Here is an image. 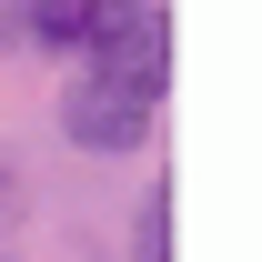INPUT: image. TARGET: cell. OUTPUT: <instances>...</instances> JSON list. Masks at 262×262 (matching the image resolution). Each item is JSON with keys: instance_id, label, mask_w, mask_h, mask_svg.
<instances>
[{"instance_id": "obj_2", "label": "cell", "mask_w": 262, "mask_h": 262, "mask_svg": "<svg viewBox=\"0 0 262 262\" xmlns=\"http://www.w3.org/2000/svg\"><path fill=\"white\" fill-rule=\"evenodd\" d=\"M121 10H131V0H20L31 40H51V51H81V40H101Z\"/></svg>"}, {"instance_id": "obj_3", "label": "cell", "mask_w": 262, "mask_h": 262, "mask_svg": "<svg viewBox=\"0 0 262 262\" xmlns=\"http://www.w3.org/2000/svg\"><path fill=\"white\" fill-rule=\"evenodd\" d=\"M131 262H171V202L162 192L141 202V222H131Z\"/></svg>"}, {"instance_id": "obj_1", "label": "cell", "mask_w": 262, "mask_h": 262, "mask_svg": "<svg viewBox=\"0 0 262 262\" xmlns=\"http://www.w3.org/2000/svg\"><path fill=\"white\" fill-rule=\"evenodd\" d=\"M162 81H171V31L151 10H121L101 40H81V71L61 91V131L81 151H141L162 121Z\"/></svg>"}]
</instances>
